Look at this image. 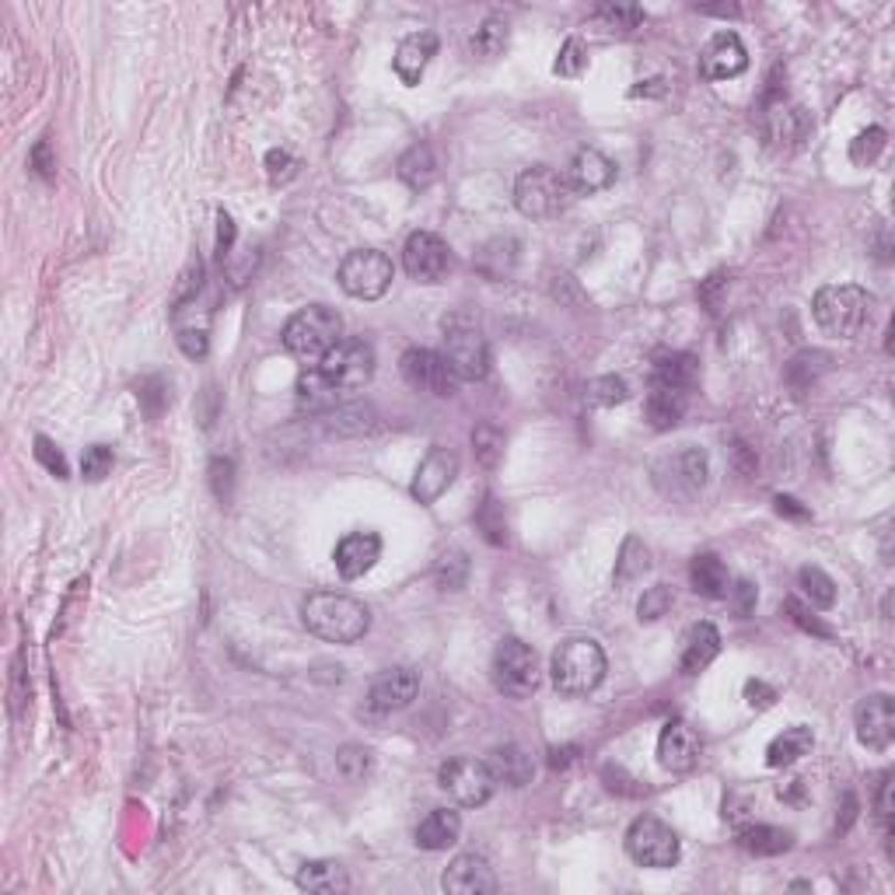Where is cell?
Masks as SVG:
<instances>
[{"label": "cell", "instance_id": "d6986e66", "mask_svg": "<svg viewBox=\"0 0 895 895\" xmlns=\"http://www.w3.org/2000/svg\"><path fill=\"white\" fill-rule=\"evenodd\" d=\"M748 67V50L738 39V32H718L700 53V74L707 80H727L738 77Z\"/></svg>", "mask_w": 895, "mask_h": 895}, {"label": "cell", "instance_id": "4316f807", "mask_svg": "<svg viewBox=\"0 0 895 895\" xmlns=\"http://www.w3.org/2000/svg\"><path fill=\"white\" fill-rule=\"evenodd\" d=\"M294 882L301 892H312V895H343L351 888L347 867L339 861H304Z\"/></svg>", "mask_w": 895, "mask_h": 895}, {"label": "cell", "instance_id": "9a60e30c", "mask_svg": "<svg viewBox=\"0 0 895 895\" xmlns=\"http://www.w3.org/2000/svg\"><path fill=\"white\" fill-rule=\"evenodd\" d=\"M462 470V459L452 452V448H431V452L423 455V462L417 465L413 473V483H410V494L420 500V504H434L448 486L455 483Z\"/></svg>", "mask_w": 895, "mask_h": 895}, {"label": "cell", "instance_id": "d590c367", "mask_svg": "<svg viewBox=\"0 0 895 895\" xmlns=\"http://www.w3.org/2000/svg\"><path fill=\"white\" fill-rule=\"evenodd\" d=\"M399 179L410 190H417V193L431 186V182L438 179V158H434V151L427 148V144H413L410 151L399 158Z\"/></svg>", "mask_w": 895, "mask_h": 895}, {"label": "cell", "instance_id": "2e32d148", "mask_svg": "<svg viewBox=\"0 0 895 895\" xmlns=\"http://www.w3.org/2000/svg\"><path fill=\"white\" fill-rule=\"evenodd\" d=\"M858 742L871 752H888L895 738V700L888 693H874L858 707Z\"/></svg>", "mask_w": 895, "mask_h": 895}, {"label": "cell", "instance_id": "603a6c76", "mask_svg": "<svg viewBox=\"0 0 895 895\" xmlns=\"http://www.w3.org/2000/svg\"><path fill=\"white\" fill-rule=\"evenodd\" d=\"M438 53V35L434 32H413V35H406L399 50H396V60H392V67L399 74L402 85H420V77L427 71V64L434 60Z\"/></svg>", "mask_w": 895, "mask_h": 895}, {"label": "cell", "instance_id": "db71d44e", "mask_svg": "<svg viewBox=\"0 0 895 895\" xmlns=\"http://www.w3.org/2000/svg\"><path fill=\"white\" fill-rule=\"evenodd\" d=\"M179 347H182V354L186 357H193V360H200V357H207V351H211V339H207V330H179Z\"/></svg>", "mask_w": 895, "mask_h": 895}, {"label": "cell", "instance_id": "c3c4849f", "mask_svg": "<svg viewBox=\"0 0 895 895\" xmlns=\"http://www.w3.org/2000/svg\"><path fill=\"white\" fill-rule=\"evenodd\" d=\"M476 525L483 528V536L490 539L494 546H504L507 542V521H504V507L494 500V497H486V504L479 507V515H476Z\"/></svg>", "mask_w": 895, "mask_h": 895}, {"label": "cell", "instance_id": "74e56055", "mask_svg": "<svg viewBox=\"0 0 895 895\" xmlns=\"http://www.w3.org/2000/svg\"><path fill=\"white\" fill-rule=\"evenodd\" d=\"M798 584H801L805 599L816 605V608H832V605H837V581H832L826 571H819V567H801Z\"/></svg>", "mask_w": 895, "mask_h": 895}, {"label": "cell", "instance_id": "7a4b0ae2", "mask_svg": "<svg viewBox=\"0 0 895 895\" xmlns=\"http://www.w3.org/2000/svg\"><path fill=\"white\" fill-rule=\"evenodd\" d=\"M605 668H608V661H605V650L599 640L571 637L553 650V658H549V679H553V689L563 697H587L602 686Z\"/></svg>", "mask_w": 895, "mask_h": 895}, {"label": "cell", "instance_id": "8d00e7d4", "mask_svg": "<svg viewBox=\"0 0 895 895\" xmlns=\"http://www.w3.org/2000/svg\"><path fill=\"white\" fill-rule=\"evenodd\" d=\"M647 567H650V553H647V546L637 539V536H629L619 549V560H616V587H629L634 581H640L647 574Z\"/></svg>", "mask_w": 895, "mask_h": 895}, {"label": "cell", "instance_id": "1f68e13d", "mask_svg": "<svg viewBox=\"0 0 895 895\" xmlns=\"http://www.w3.org/2000/svg\"><path fill=\"white\" fill-rule=\"evenodd\" d=\"M700 381V360L693 354H665L655 360L650 385H671V389L689 392Z\"/></svg>", "mask_w": 895, "mask_h": 895}, {"label": "cell", "instance_id": "ffe728a7", "mask_svg": "<svg viewBox=\"0 0 895 895\" xmlns=\"http://www.w3.org/2000/svg\"><path fill=\"white\" fill-rule=\"evenodd\" d=\"M381 560V536L378 532H351L343 536L333 549V563L343 581H357L375 571Z\"/></svg>", "mask_w": 895, "mask_h": 895}, {"label": "cell", "instance_id": "6125c7cd", "mask_svg": "<svg viewBox=\"0 0 895 895\" xmlns=\"http://www.w3.org/2000/svg\"><path fill=\"white\" fill-rule=\"evenodd\" d=\"M874 805H878V819L885 829H892V773H885L882 784H878V798H874Z\"/></svg>", "mask_w": 895, "mask_h": 895}, {"label": "cell", "instance_id": "7bdbcfd3", "mask_svg": "<svg viewBox=\"0 0 895 895\" xmlns=\"http://www.w3.org/2000/svg\"><path fill=\"white\" fill-rule=\"evenodd\" d=\"M434 578L444 592H459V587H465V581H470V560H465V553H459V549H452V553H444L438 560Z\"/></svg>", "mask_w": 895, "mask_h": 895}, {"label": "cell", "instance_id": "94428289", "mask_svg": "<svg viewBox=\"0 0 895 895\" xmlns=\"http://www.w3.org/2000/svg\"><path fill=\"white\" fill-rule=\"evenodd\" d=\"M231 246H235V220H231V214H217V256L224 259L231 252Z\"/></svg>", "mask_w": 895, "mask_h": 895}, {"label": "cell", "instance_id": "f35d334b", "mask_svg": "<svg viewBox=\"0 0 895 895\" xmlns=\"http://www.w3.org/2000/svg\"><path fill=\"white\" fill-rule=\"evenodd\" d=\"M470 50L483 60H494L507 50V22L504 18H486V22L476 29V35L470 39Z\"/></svg>", "mask_w": 895, "mask_h": 895}, {"label": "cell", "instance_id": "836d02e7", "mask_svg": "<svg viewBox=\"0 0 895 895\" xmlns=\"http://www.w3.org/2000/svg\"><path fill=\"white\" fill-rule=\"evenodd\" d=\"M515 262H518V241L515 238H494V241H486V246L476 252V270L486 280L511 277Z\"/></svg>", "mask_w": 895, "mask_h": 895}, {"label": "cell", "instance_id": "be15d7a7", "mask_svg": "<svg viewBox=\"0 0 895 895\" xmlns=\"http://www.w3.org/2000/svg\"><path fill=\"white\" fill-rule=\"evenodd\" d=\"M777 511L780 515H787V518H798V521H808L811 515H808V507H801V500H795V497H777Z\"/></svg>", "mask_w": 895, "mask_h": 895}, {"label": "cell", "instance_id": "44dd1931", "mask_svg": "<svg viewBox=\"0 0 895 895\" xmlns=\"http://www.w3.org/2000/svg\"><path fill=\"white\" fill-rule=\"evenodd\" d=\"M700 759V735L686 721H668L658 735V763L668 773H689Z\"/></svg>", "mask_w": 895, "mask_h": 895}, {"label": "cell", "instance_id": "681fc988", "mask_svg": "<svg viewBox=\"0 0 895 895\" xmlns=\"http://www.w3.org/2000/svg\"><path fill=\"white\" fill-rule=\"evenodd\" d=\"M671 602H676V599H671V587H668V584H655V587H647L644 599H640V605H637V616H640V623H655V619L668 616Z\"/></svg>", "mask_w": 895, "mask_h": 895}, {"label": "cell", "instance_id": "83f0119b", "mask_svg": "<svg viewBox=\"0 0 895 895\" xmlns=\"http://www.w3.org/2000/svg\"><path fill=\"white\" fill-rule=\"evenodd\" d=\"M459 837H462V819H459V811H452V808H434L431 816L417 826V847L431 850V853L455 847Z\"/></svg>", "mask_w": 895, "mask_h": 895}, {"label": "cell", "instance_id": "5b68a950", "mask_svg": "<svg viewBox=\"0 0 895 895\" xmlns=\"http://www.w3.org/2000/svg\"><path fill=\"white\" fill-rule=\"evenodd\" d=\"M571 200H574V190L571 182H567V172H557L549 165L525 169L515 182V207L521 217H532V220L560 217L571 207Z\"/></svg>", "mask_w": 895, "mask_h": 895}, {"label": "cell", "instance_id": "b9f144b4", "mask_svg": "<svg viewBox=\"0 0 895 895\" xmlns=\"http://www.w3.org/2000/svg\"><path fill=\"white\" fill-rule=\"evenodd\" d=\"M587 402L592 406H602V410H608V406H619L629 399V385L616 375H602L595 381H587V389H584Z\"/></svg>", "mask_w": 895, "mask_h": 895}, {"label": "cell", "instance_id": "277c9868", "mask_svg": "<svg viewBox=\"0 0 895 895\" xmlns=\"http://www.w3.org/2000/svg\"><path fill=\"white\" fill-rule=\"evenodd\" d=\"M283 351L298 357L301 364H322V357L330 354L336 343L343 339V319L339 312L325 309V304H309L288 319L283 325Z\"/></svg>", "mask_w": 895, "mask_h": 895}, {"label": "cell", "instance_id": "cb8c5ba5", "mask_svg": "<svg viewBox=\"0 0 895 895\" xmlns=\"http://www.w3.org/2000/svg\"><path fill=\"white\" fill-rule=\"evenodd\" d=\"M721 655V634L714 623H697L693 629L686 634V644H682V658H679V671L682 676H700L714 658Z\"/></svg>", "mask_w": 895, "mask_h": 895}, {"label": "cell", "instance_id": "f546056e", "mask_svg": "<svg viewBox=\"0 0 895 895\" xmlns=\"http://www.w3.org/2000/svg\"><path fill=\"white\" fill-rule=\"evenodd\" d=\"M811 748H816V735H811V727H805V724L784 727V735H777L766 748V766L769 769H787V766H795L798 759H805Z\"/></svg>", "mask_w": 895, "mask_h": 895}, {"label": "cell", "instance_id": "6f0895ef", "mask_svg": "<svg viewBox=\"0 0 895 895\" xmlns=\"http://www.w3.org/2000/svg\"><path fill=\"white\" fill-rule=\"evenodd\" d=\"M787 613H790V619H795L801 629H808V634H816V637H832V629H829L819 616H811L808 608H801L798 602H787Z\"/></svg>", "mask_w": 895, "mask_h": 895}, {"label": "cell", "instance_id": "f5cc1de1", "mask_svg": "<svg viewBox=\"0 0 895 895\" xmlns=\"http://www.w3.org/2000/svg\"><path fill=\"white\" fill-rule=\"evenodd\" d=\"M294 172H298V158L291 151L273 148L267 154V175H270V182H288V179H294Z\"/></svg>", "mask_w": 895, "mask_h": 895}, {"label": "cell", "instance_id": "7c38bea8", "mask_svg": "<svg viewBox=\"0 0 895 895\" xmlns=\"http://www.w3.org/2000/svg\"><path fill=\"white\" fill-rule=\"evenodd\" d=\"M399 371L406 378V385H410L413 392H423V396H434V399H448V396H455V371L448 368V360L444 354L438 351H427V347H413V351H406L402 360H399Z\"/></svg>", "mask_w": 895, "mask_h": 895}, {"label": "cell", "instance_id": "7402d4cb", "mask_svg": "<svg viewBox=\"0 0 895 895\" xmlns=\"http://www.w3.org/2000/svg\"><path fill=\"white\" fill-rule=\"evenodd\" d=\"M567 182H571L574 196H595L616 182V165L595 148H581L567 169Z\"/></svg>", "mask_w": 895, "mask_h": 895}, {"label": "cell", "instance_id": "30bf717a", "mask_svg": "<svg viewBox=\"0 0 895 895\" xmlns=\"http://www.w3.org/2000/svg\"><path fill=\"white\" fill-rule=\"evenodd\" d=\"M319 371L330 378L339 392L364 389V385L375 378V347H371L368 339L343 336L336 347L322 357Z\"/></svg>", "mask_w": 895, "mask_h": 895}, {"label": "cell", "instance_id": "484cf974", "mask_svg": "<svg viewBox=\"0 0 895 895\" xmlns=\"http://www.w3.org/2000/svg\"><path fill=\"white\" fill-rule=\"evenodd\" d=\"M483 763L490 766L494 780L504 784V787H525V784H532V777H536L532 756H528V752L518 748V745H500Z\"/></svg>", "mask_w": 895, "mask_h": 895}, {"label": "cell", "instance_id": "f907efd6", "mask_svg": "<svg viewBox=\"0 0 895 895\" xmlns=\"http://www.w3.org/2000/svg\"><path fill=\"white\" fill-rule=\"evenodd\" d=\"M336 766L347 780H364V773L371 769V752L364 745H343L336 752Z\"/></svg>", "mask_w": 895, "mask_h": 895}, {"label": "cell", "instance_id": "3957f363", "mask_svg": "<svg viewBox=\"0 0 895 895\" xmlns=\"http://www.w3.org/2000/svg\"><path fill=\"white\" fill-rule=\"evenodd\" d=\"M874 312V294L858 288V283H829L811 301V315H816L819 330L837 336V339H853L864 333V325L871 322Z\"/></svg>", "mask_w": 895, "mask_h": 895}, {"label": "cell", "instance_id": "f6af8a7d", "mask_svg": "<svg viewBox=\"0 0 895 895\" xmlns=\"http://www.w3.org/2000/svg\"><path fill=\"white\" fill-rule=\"evenodd\" d=\"M826 360H829L826 354H801V357L790 360L787 381L795 385L798 396H801L805 389H811V385H816V378H819V371H822V364H826Z\"/></svg>", "mask_w": 895, "mask_h": 895}, {"label": "cell", "instance_id": "bcb514c9", "mask_svg": "<svg viewBox=\"0 0 895 895\" xmlns=\"http://www.w3.org/2000/svg\"><path fill=\"white\" fill-rule=\"evenodd\" d=\"M584 71H587V50H584V43H581L578 35H571L560 46V53H557L553 74H560V77H581Z\"/></svg>", "mask_w": 895, "mask_h": 895}, {"label": "cell", "instance_id": "9f6ffc18", "mask_svg": "<svg viewBox=\"0 0 895 895\" xmlns=\"http://www.w3.org/2000/svg\"><path fill=\"white\" fill-rule=\"evenodd\" d=\"M727 599H731V605H735V616L745 619L752 608H756V584L738 581L735 587H727Z\"/></svg>", "mask_w": 895, "mask_h": 895}, {"label": "cell", "instance_id": "816d5d0a", "mask_svg": "<svg viewBox=\"0 0 895 895\" xmlns=\"http://www.w3.org/2000/svg\"><path fill=\"white\" fill-rule=\"evenodd\" d=\"M35 459L43 462V470L53 473L56 479H67V459L60 455V448L50 438H43V434L35 438Z\"/></svg>", "mask_w": 895, "mask_h": 895}, {"label": "cell", "instance_id": "6da1fadb", "mask_svg": "<svg viewBox=\"0 0 895 895\" xmlns=\"http://www.w3.org/2000/svg\"><path fill=\"white\" fill-rule=\"evenodd\" d=\"M301 623L325 644H357L371 629V613L351 595L315 592L301 602Z\"/></svg>", "mask_w": 895, "mask_h": 895}, {"label": "cell", "instance_id": "7dc6e473", "mask_svg": "<svg viewBox=\"0 0 895 895\" xmlns=\"http://www.w3.org/2000/svg\"><path fill=\"white\" fill-rule=\"evenodd\" d=\"M473 444H476L479 462L486 465V470H494V465L500 462V455H504V434L497 431L494 423H483L473 431Z\"/></svg>", "mask_w": 895, "mask_h": 895}, {"label": "cell", "instance_id": "ee69618b", "mask_svg": "<svg viewBox=\"0 0 895 895\" xmlns=\"http://www.w3.org/2000/svg\"><path fill=\"white\" fill-rule=\"evenodd\" d=\"M112 465H116L112 448L109 444H91V448H85V455H80V476H85L88 483H101L112 473Z\"/></svg>", "mask_w": 895, "mask_h": 895}, {"label": "cell", "instance_id": "11a10c76", "mask_svg": "<svg viewBox=\"0 0 895 895\" xmlns=\"http://www.w3.org/2000/svg\"><path fill=\"white\" fill-rule=\"evenodd\" d=\"M231 476H235L231 459H214L211 462V483H214L217 500H228L231 497Z\"/></svg>", "mask_w": 895, "mask_h": 895}, {"label": "cell", "instance_id": "ab89813d", "mask_svg": "<svg viewBox=\"0 0 895 895\" xmlns=\"http://www.w3.org/2000/svg\"><path fill=\"white\" fill-rule=\"evenodd\" d=\"M595 22L608 32H634L644 25V8L637 4H602L595 11Z\"/></svg>", "mask_w": 895, "mask_h": 895}, {"label": "cell", "instance_id": "9c48e42d", "mask_svg": "<svg viewBox=\"0 0 895 895\" xmlns=\"http://www.w3.org/2000/svg\"><path fill=\"white\" fill-rule=\"evenodd\" d=\"M626 853L634 858L640 867H676L682 858V843L676 837V829L668 822L655 819V816H640L634 819V826L626 829Z\"/></svg>", "mask_w": 895, "mask_h": 895}, {"label": "cell", "instance_id": "ac0fdd59", "mask_svg": "<svg viewBox=\"0 0 895 895\" xmlns=\"http://www.w3.org/2000/svg\"><path fill=\"white\" fill-rule=\"evenodd\" d=\"M658 483L668 486V494H697L710 476V462L700 448H682L671 459H665L655 470Z\"/></svg>", "mask_w": 895, "mask_h": 895}, {"label": "cell", "instance_id": "e575fe53", "mask_svg": "<svg viewBox=\"0 0 895 895\" xmlns=\"http://www.w3.org/2000/svg\"><path fill=\"white\" fill-rule=\"evenodd\" d=\"M790 832L780 826H745L738 832V847L752 858H777V853L790 850Z\"/></svg>", "mask_w": 895, "mask_h": 895}, {"label": "cell", "instance_id": "8fae6325", "mask_svg": "<svg viewBox=\"0 0 895 895\" xmlns=\"http://www.w3.org/2000/svg\"><path fill=\"white\" fill-rule=\"evenodd\" d=\"M438 784L444 795L462 808H479L490 801L497 790L490 766L479 759H448L438 773Z\"/></svg>", "mask_w": 895, "mask_h": 895}, {"label": "cell", "instance_id": "f1b7e54d", "mask_svg": "<svg viewBox=\"0 0 895 895\" xmlns=\"http://www.w3.org/2000/svg\"><path fill=\"white\" fill-rule=\"evenodd\" d=\"M686 406H689V392L682 389H671V385H650L647 392V420L655 431H671L682 417H686Z\"/></svg>", "mask_w": 895, "mask_h": 895}, {"label": "cell", "instance_id": "680465c9", "mask_svg": "<svg viewBox=\"0 0 895 895\" xmlns=\"http://www.w3.org/2000/svg\"><path fill=\"white\" fill-rule=\"evenodd\" d=\"M29 165L35 169V175H43V179H53L56 175V158L50 151V140H39V144L32 148Z\"/></svg>", "mask_w": 895, "mask_h": 895}, {"label": "cell", "instance_id": "52a82bcc", "mask_svg": "<svg viewBox=\"0 0 895 895\" xmlns=\"http://www.w3.org/2000/svg\"><path fill=\"white\" fill-rule=\"evenodd\" d=\"M444 360L459 381H483L490 375V343L470 319L444 322Z\"/></svg>", "mask_w": 895, "mask_h": 895}, {"label": "cell", "instance_id": "8992f818", "mask_svg": "<svg viewBox=\"0 0 895 895\" xmlns=\"http://www.w3.org/2000/svg\"><path fill=\"white\" fill-rule=\"evenodd\" d=\"M490 676H494V686L500 689L504 697L528 700L539 689V682H542L536 647L518 640V637H504L497 644V650H494Z\"/></svg>", "mask_w": 895, "mask_h": 895}, {"label": "cell", "instance_id": "4dcf8cb0", "mask_svg": "<svg viewBox=\"0 0 895 895\" xmlns=\"http://www.w3.org/2000/svg\"><path fill=\"white\" fill-rule=\"evenodd\" d=\"M294 396H298L301 410H309V413H330V410H336V402H339V389L319 368H309V371L298 375Z\"/></svg>", "mask_w": 895, "mask_h": 895}, {"label": "cell", "instance_id": "4fadbf2b", "mask_svg": "<svg viewBox=\"0 0 895 895\" xmlns=\"http://www.w3.org/2000/svg\"><path fill=\"white\" fill-rule=\"evenodd\" d=\"M402 267L417 283H441L452 270V252L434 231H413L402 246Z\"/></svg>", "mask_w": 895, "mask_h": 895}, {"label": "cell", "instance_id": "5bb4252c", "mask_svg": "<svg viewBox=\"0 0 895 895\" xmlns=\"http://www.w3.org/2000/svg\"><path fill=\"white\" fill-rule=\"evenodd\" d=\"M420 693V676L413 668L396 665L385 668L375 676L371 689H368V710L371 714H396V710H406Z\"/></svg>", "mask_w": 895, "mask_h": 895}, {"label": "cell", "instance_id": "d6a6232c", "mask_svg": "<svg viewBox=\"0 0 895 895\" xmlns=\"http://www.w3.org/2000/svg\"><path fill=\"white\" fill-rule=\"evenodd\" d=\"M689 581H693V592L703 599H727L731 574L714 553H700L693 563H689Z\"/></svg>", "mask_w": 895, "mask_h": 895}, {"label": "cell", "instance_id": "e0dca14e", "mask_svg": "<svg viewBox=\"0 0 895 895\" xmlns=\"http://www.w3.org/2000/svg\"><path fill=\"white\" fill-rule=\"evenodd\" d=\"M441 888L452 895H494L497 892V874L490 861L479 853H459V858L444 867Z\"/></svg>", "mask_w": 895, "mask_h": 895}, {"label": "cell", "instance_id": "ba28073f", "mask_svg": "<svg viewBox=\"0 0 895 895\" xmlns=\"http://www.w3.org/2000/svg\"><path fill=\"white\" fill-rule=\"evenodd\" d=\"M336 280L339 288L347 291L351 298L357 301H378L389 294L392 280H396V270H392V259L378 252V249H354L347 252V259L339 262L336 270Z\"/></svg>", "mask_w": 895, "mask_h": 895}, {"label": "cell", "instance_id": "60d3db41", "mask_svg": "<svg viewBox=\"0 0 895 895\" xmlns=\"http://www.w3.org/2000/svg\"><path fill=\"white\" fill-rule=\"evenodd\" d=\"M882 151H885V130L882 127H867V130H861L858 137L850 140V161L858 169H871Z\"/></svg>", "mask_w": 895, "mask_h": 895}, {"label": "cell", "instance_id": "91938a15", "mask_svg": "<svg viewBox=\"0 0 895 895\" xmlns=\"http://www.w3.org/2000/svg\"><path fill=\"white\" fill-rule=\"evenodd\" d=\"M745 700H748V707L766 710V707H773V700H777V689L759 682V679H748L745 682Z\"/></svg>", "mask_w": 895, "mask_h": 895}, {"label": "cell", "instance_id": "d4e9b609", "mask_svg": "<svg viewBox=\"0 0 895 895\" xmlns=\"http://www.w3.org/2000/svg\"><path fill=\"white\" fill-rule=\"evenodd\" d=\"M766 130H769V140H777V144L798 148L811 133V116L801 106H790V101H773L766 116Z\"/></svg>", "mask_w": 895, "mask_h": 895}]
</instances>
